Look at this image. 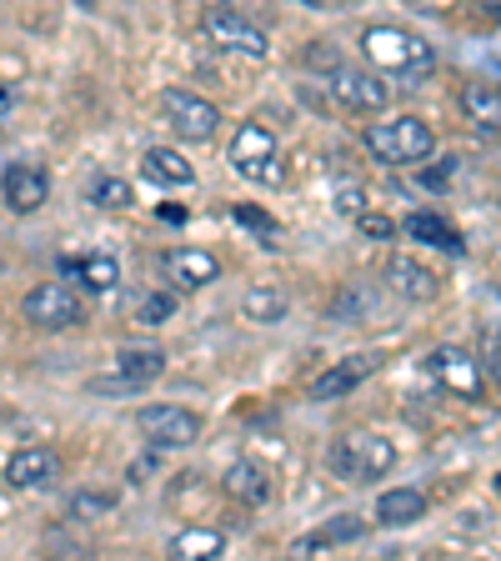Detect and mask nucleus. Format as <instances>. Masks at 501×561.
<instances>
[{
    "label": "nucleus",
    "instance_id": "nucleus-19",
    "mask_svg": "<svg viewBox=\"0 0 501 561\" xmlns=\"http://www.w3.org/2000/svg\"><path fill=\"white\" fill-rule=\"evenodd\" d=\"M426 516V496H421L417 486H401V491H386L382 502H376V522L382 526H411V522H421Z\"/></svg>",
    "mask_w": 501,
    "mask_h": 561
},
{
    "label": "nucleus",
    "instance_id": "nucleus-9",
    "mask_svg": "<svg viewBox=\"0 0 501 561\" xmlns=\"http://www.w3.org/2000/svg\"><path fill=\"white\" fill-rule=\"evenodd\" d=\"M136 426L161 451H181V446H191L201 436V416L191 407H146L136 416Z\"/></svg>",
    "mask_w": 501,
    "mask_h": 561
},
{
    "label": "nucleus",
    "instance_id": "nucleus-25",
    "mask_svg": "<svg viewBox=\"0 0 501 561\" xmlns=\"http://www.w3.org/2000/svg\"><path fill=\"white\" fill-rule=\"evenodd\" d=\"M66 271L76 280H81V286H91V291H111V286H116L121 280V266L111 256H86V261H66Z\"/></svg>",
    "mask_w": 501,
    "mask_h": 561
},
{
    "label": "nucleus",
    "instance_id": "nucleus-24",
    "mask_svg": "<svg viewBox=\"0 0 501 561\" xmlns=\"http://www.w3.org/2000/svg\"><path fill=\"white\" fill-rule=\"evenodd\" d=\"M407 236H417V241L426 245H446V251H462V241H456V231L442 221V216H432V210H411L407 226H401Z\"/></svg>",
    "mask_w": 501,
    "mask_h": 561
},
{
    "label": "nucleus",
    "instance_id": "nucleus-23",
    "mask_svg": "<svg viewBox=\"0 0 501 561\" xmlns=\"http://www.w3.org/2000/svg\"><path fill=\"white\" fill-rule=\"evenodd\" d=\"M286 311H292V301H286L281 291H271V286H251V291L241 296V316L261 321V327H271V321H286Z\"/></svg>",
    "mask_w": 501,
    "mask_h": 561
},
{
    "label": "nucleus",
    "instance_id": "nucleus-15",
    "mask_svg": "<svg viewBox=\"0 0 501 561\" xmlns=\"http://www.w3.org/2000/svg\"><path fill=\"white\" fill-rule=\"evenodd\" d=\"M386 280H391V291L407 296V301H436V296H442V276L411 256L386 261Z\"/></svg>",
    "mask_w": 501,
    "mask_h": 561
},
{
    "label": "nucleus",
    "instance_id": "nucleus-21",
    "mask_svg": "<svg viewBox=\"0 0 501 561\" xmlns=\"http://www.w3.org/2000/svg\"><path fill=\"white\" fill-rule=\"evenodd\" d=\"M161 371H166V351H156V346H126V351H116V376H126V381L151 386Z\"/></svg>",
    "mask_w": 501,
    "mask_h": 561
},
{
    "label": "nucleus",
    "instance_id": "nucleus-10",
    "mask_svg": "<svg viewBox=\"0 0 501 561\" xmlns=\"http://www.w3.org/2000/svg\"><path fill=\"white\" fill-rule=\"evenodd\" d=\"M206 35H210V46L236 50V56H251V60H261L271 50V41L261 35V25H251L241 11H231V5H221V11L206 15Z\"/></svg>",
    "mask_w": 501,
    "mask_h": 561
},
{
    "label": "nucleus",
    "instance_id": "nucleus-4",
    "mask_svg": "<svg viewBox=\"0 0 501 561\" xmlns=\"http://www.w3.org/2000/svg\"><path fill=\"white\" fill-rule=\"evenodd\" d=\"M226 161H231V171H241L246 181H261V186H276L281 175H286V161H281V151H276V136H271L266 126H257V121L236 130Z\"/></svg>",
    "mask_w": 501,
    "mask_h": 561
},
{
    "label": "nucleus",
    "instance_id": "nucleus-22",
    "mask_svg": "<svg viewBox=\"0 0 501 561\" xmlns=\"http://www.w3.org/2000/svg\"><path fill=\"white\" fill-rule=\"evenodd\" d=\"M221 551H226V537L216 526H186L171 541V557H181V561H210V557H221Z\"/></svg>",
    "mask_w": 501,
    "mask_h": 561
},
{
    "label": "nucleus",
    "instance_id": "nucleus-12",
    "mask_svg": "<svg viewBox=\"0 0 501 561\" xmlns=\"http://www.w3.org/2000/svg\"><path fill=\"white\" fill-rule=\"evenodd\" d=\"M5 481L15 491H50L60 481V456L50 446H21V451L5 461Z\"/></svg>",
    "mask_w": 501,
    "mask_h": 561
},
{
    "label": "nucleus",
    "instance_id": "nucleus-29",
    "mask_svg": "<svg viewBox=\"0 0 501 561\" xmlns=\"http://www.w3.org/2000/svg\"><path fill=\"white\" fill-rule=\"evenodd\" d=\"M231 216H236V226H246V231H257L261 241H276V231H281V226L271 221V216H266L261 206H236Z\"/></svg>",
    "mask_w": 501,
    "mask_h": 561
},
{
    "label": "nucleus",
    "instance_id": "nucleus-8",
    "mask_svg": "<svg viewBox=\"0 0 501 561\" xmlns=\"http://www.w3.org/2000/svg\"><path fill=\"white\" fill-rule=\"evenodd\" d=\"M331 95L346 111H356V116H372V111L391 105V85L376 70H362V66H331Z\"/></svg>",
    "mask_w": 501,
    "mask_h": 561
},
{
    "label": "nucleus",
    "instance_id": "nucleus-28",
    "mask_svg": "<svg viewBox=\"0 0 501 561\" xmlns=\"http://www.w3.org/2000/svg\"><path fill=\"white\" fill-rule=\"evenodd\" d=\"M175 316V296H166V291H156V296H146L140 301V311H136V321L140 327H166Z\"/></svg>",
    "mask_w": 501,
    "mask_h": 561
},
{
    "label": "nucleus",
    "instance_id": "nucleus-3",
    "mask_svg": "<svg viewBox=\"0 0 501 561\" xmlns=\"http://www.w3.org/2000/svg\"><path fill=\"white\" fill-rule=\"evenodd\" d=\"M397 467V446L382 432H346L331 446V471L346 481H376Z\"/></svg>",
    "mask_w": 501,
    "mask_h": 561
},
{
    "label": "nucleus",
    "instance_id": "nucleus-27",
    "mask_svg": "<svg viewBox=\"0 0 501 561\" xmlns=\"http://www.w3.org/2000/svg\"><path fill=\"white\" fill-rule=\"evenodd\" d=\"M91 196H95V206H105V210H126L130 206V186L121 181V175H101Z\"/></svg>",
    "mask_w": 501,
    "mask_h": 561
},
{
    "label": "nucleus",
    "instance_id": "nucleus-18",
    "mask_svg": "<svg viewBox=\"0 0 501 561\" xmlns=\"http://www.w3.org/2000/svg\"><path fill=\"white\" fill-rule=\"evenodd\" d=\"M362 531H366V522L346 512V516H331L327 526H316L311 537H301L292 551H296V557H311V551H327V547H346V541H356Z\"/></svg>",
    "mask_w": 501,
    "mask_h": 561
},
{
    "label": "nucleus",
    "instance_id": "nucleus-16",
    "mask_svg": "<svg viewBox=\"0 0 501 561\" xmlns=\"http://www.w3.org/2000/svg\"><path fill=\"white\" fill-rule=\"evenodd\" d=\"M140 175L156 181V186H191V181H196V165L181 151H171V146H151V151L140 156Z\"/></svg>",
    "mask_w": 501,
    "mask_h": 561
},
{
    "label": "nucleus",
    "instance_id": "nucleus-13",
    "mask_svg": "<svg viewBox=\"0 0 501 561\" xmlns=\"http://www.w3.org/2000/svg\"><path fill=\"white\" fill-rule=\"evenodd\" d=\"M161 271L181 291H201V286H210V280L221 276V261L210 256V251H201V245H175V251L161 256Z\"/></svg>",
    "mask_w": 501,
    "mask_h": 561
},
{
    "label": "nucleus",
    "instance_id": "nucleus-6",
    "mask_svg": "<svg viewBox=\"0 0 501 561\" xmlns=\"http://www.w3.org/2000/svg\"><path fill=\"white\" fill-rule=\"evenodd\" d=\"M426 366H432V376L452 391V397L481 401V386H487V366H481V356H471V351H462V346H436L432 356H426Z\"/></svg>",
    "mask_w": 501,
    "mask_h": 561
},
{
    "label": "nucleus",
    "instance_id": "nucleus-26",
    "mask_svg": "<svg viewBox=\"0 0 501 561\" xmlns=\"http://www.w3.org/2000/svg\"><path fill=\"white\" fill-rule=\"evenodd\" d=\"M331 316H337V321H372L376 316V291L372 286H362V280H351L346 291L331 301Z\"/></svg>",
    "mask_w": 501,
    "mask_h": 561
},
{
    "label": "nucleus",
    "instance_id": "nucleus-30",
    "mask_svg": "<svg viewBox=\"0 0 501 561\" xmlns=\"http://www.w3.org/2000/svg\"><path fill=\"white\" fill-rule=\"evenodd\" d=\"M356 226H362L366 241H391L397 236V226L386 221V216H376V210H356Z\"/></svg>",
    "mask_w": 501,
    "mask_h": 561
},
{
    "label": "nucleus",
    "instance_id": "nucleus-34",
    "mask_svg": "<svg viewBox=\"0 0 501 561\" xmlns=\"http://www.w3.org/2000/svg\"><path fill=\"white\" fill-rule=\"evenodd\" d=\"M306 5H327V0H306Z\"/></svg>",
    "mask_w": 501,
    "mask_h": 561
},
{
    "label": "nucleus",
    "instance_id": "nucleus-31",
    "mask_svg": "<svg viewBox=\"0 0 501 561\" xmlns=\"http://www.w3.org/2000/svg\"><path fill=\"white\" fill-rule=\"evenodd\" d=\"M337 210H346V216L366 210V186L362 181H337Z\"/></svg>",
    "mask_w": 501,
    "mask_h": 561
},
{
    "label": "nucleus",
    "instance_id": "nucleus-11",
    "mask_svg": "<svg viewBox=\"0 0 501 561\" xmlns=\"http://www.w3.org/2000/svg\"><path fill=\"white\" fill-rule=\"evenodd\" d=\"M372 371H382V351H356V356H341L337 366H327V371L311 381V397L316 401H341V397H351V391H356V386H362Z\"/></svg>",
    "mask_w": 501,
    "mask_h": 561
},
{
    "label": "nucleus",
    "instance_id": "nucleus-33",
    "mask_svg": "<svg viewBox=\"0 0 501 561\" xmlns=\"http://www.w3.org/2000/svg\"><path fill=\"white\" fill-rule=\"evenodd\" d=\"M0 116H11V91L0 85Z\"/></svg>",
    "mask_w": 501,
    "mask_h": 561
},
{
    "label": "nucleus",
    "instance_id": "nucleus-32",
    "mask_svg": "<svg viewBox=\"0 0 501 561\" xmlns=\"http://www.w3.org/2000/svg\"><path fill=\"white\" fill-rule=\"evenodd\" d=\"M105 506H111L105 496H76V516L81 512H105Z\"/></svg>",
    "mask_w": 501,
    "mask_h": 561
},
{
    "label": "nucleus",
    "instance_id": "nucleus-35",
    "mask_svg": "<svg viewBox=\"0 0 501 561\" xmlns=\"http://www.w3.org/2000/svg\"><path fill=\"white\" fill-rule=\"evenodd\" d=\"M497 486H501V477H497Z\"/></svg>",
    "mask_w": 501,
    "mask_h": 561
},
{
    "label": "nucleus",
    "instance_id": "nucleus-14",
    "mask_svg": "<svg viewBox=\"0 0 501 561\" xmlns=\"http://www.w3.org/2000/svg\"><path fill=\"white\" fill-rule=\"evenodd\" d=\"M50 196V175L41 171V165H11L5 171V206L15 210V216H31V210H41Z\"/></svg>",
    "mask_w": 501,
    "mask_h": 561
},
{
    "label": "nucleus",
    "instance_id": "nucleus-5",
    "mask_svg": "<svg viewBox=\"0 0 501 561\" xmlns=\"http://www.w3.org/2000/svg\"><path fill=\"white\" fill-rule=\"evenodd\" d=\"M21 311H25V321L41 327V331H66V327H76V321L86 316L81 301H76V291L60 286V280H41V286H31Z\"/></svg>",
    "mask_w": 501,
    "mask_h": 561
},
{
    "label": "nucleus",
    "instance_id": "nucleus-2",
    "mask_svg": "<svg viewBox=\"0 0 501 561\" xmlns=\"http://www.w3.org/2000/svg\"><path fill=\"white\" fill-rule=\"evenodd\" d=\"M366 151L382 165H421L436 156V136L426 121L401 116V121H382V126H366Z\"/></svg>",
    "mask_w": 501,
    "mask_h": 561
},
{
    "label": "nucleus",
    "instance_id": "nucleus-20",
    "mask_svg": "<svg viewBox=\"0 0 501 561\" xmlns=\"http://www.w3.org/2000/svg\"><path fill=\"white\" fill-rule=\"evenodd\" d=\"M226 491H231L241 506H261L271 496V477L266 467H257V461H236L231 471H226Z\"/></svg>",
    "mask_w": 501,
    "mask_h": 561
},
{
    "label": "nucleus",
    "instance_id": "nucleus-1",
    "mask_svg": "<svg viewBox=\"0 0 501 561\" xmlns=\"http://www.w3.org/2000/svg\"><path fill=\"white\" fill-rule=\"evenodd\" d=\"M362 56L372 70L407 76V81H426L436 70V50L421 35L401 31V25H372V31H362Z\"/></svg>",
    "mask_w": 501,
    "mask_h": 561
},
{
    "label": "nucleus",
    "instance_id": "nucleus-17",
    "mask_svg": "<svg viewBox=\"0 0 501 561\" xmlns=\"http://www.w3.org/2000/svg\"><path fill=\"white\" fill-rule=\"evenodd\" d=\"M462 116L471 126L501 130V85L497 81H467L462 85Z\"/></svg>",
    "mask_w": 501,
    "mask_h": 561
},
{
    "label": "nucleus",
    "instance_id": "nucleus-7",
    "mask_svg": "<svg viewBox=\"0 0 501 561\" xmlns=\"http://www.w3.org/2000/svg\"><path fill=\"white\" fill-rule=\"evenodd\" d=\"M161 116L181 140H210L216 126H221V111H216V105L191 95V91H175V85L161 91Z\"/></svg>",
    "mask_w": 501,
    "mask_h": 561
}]
</instances>
